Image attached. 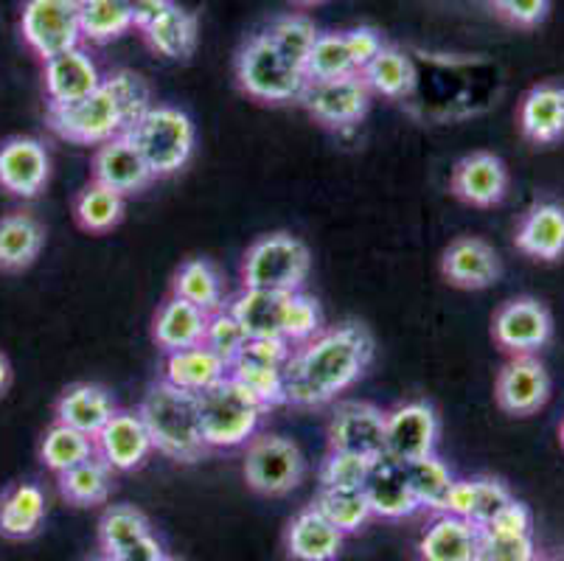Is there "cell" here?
<instances>
[{
  "label": "cell",
  "instance_id": "46",
  "mask_svg": "<svg viewBox=\"0 0 564 561\" xmlns=\"http://www.w3.org/2000/svg\"><path fill=\"white\" fill-rule=\"evenodd\" d=\"M511 500H514L511 488L497 477H469V517L466 519L480 531Z\"/></svg>",
  "mask_w": 564,
  "mask_h": 561
},
{
  "label": "cell",
  "instance_id": "45",
  "mask_svg": "<svg viewBox=\"0 0 564 561\" xmlns=\"http://www.w3.org/2000/svg\"><path fill=\"white\" fill-rule=\"evenodd\" d=\"M323 309L321 303L312 295H306L304 290L290 292V301H286V317H284V339L290 346H301L306 339L315 337L317 332H323Z\"/></svg>",
  "mask_w": 564,
  "mask_h": 561
},
{
  "label": "cell",
  "instance_id": "30",
  "mask_svg": "<svg viewBox=\"0 0 564 561\" xmlns=\"http://www.w3.org/2000/svg\"><path fill=\"white\" fill-rule=\"evenodd\" d=\"M478 553V528L453 514H438L419 539L422 561H475Z\"/></svg>",
  "mask_w": 564,
  "mask_h": 561
},
{
  "label": "cell",
  "instance_id": "20",
  "mask_svg": "<svg viewBox=\"0 0 564 561\" xmlns=\"http://www.w3.org/2000/svg\"><path fill=\"white\" fill-rule=\"evenodd\" d=\"M43 76H45V96H48V105L54 107L76 105V101L94 96V93L101 87V82H105V76H101L94 56L87 54L82 45L45 60Z\"/></svg>",
  "mask_w": 564,
  "mask_h": 561
},
{
  "label": "cell",
  "instance_id": "31",
  "mask_svg": "<svg viewBox=\"0 0 564 561\" xmlns=\"http://www.w3.org/2000/svg\"><path fill=\"white\" fill-rule=\"evenodd\" d=\"M59 497L74 508H99L107 506L112 488H116V472L101 461L99 455H90L74 470L56 475Z\"/></svg>",
  "mask_w": 564,
  "mask_h": 561
},
{
  "label": "cell",
  "instance_id": "62",
  "mask_svg": "<svg viewBox=\"0 0 564 561\" xmlns=\"http://www.w3.org/2000/svg\"><path fill=\"white\" fill-rule=\"evenodd\" d=\"M562 444H564V421H562Z\"/></svg>",
  "mask_w": 564,
  "mask_h": 561
},
{
  "label": "cell",
  "instance_id": "15",
  "mask_svg": "<svg viewBox=\"0 0 564 561\" xmlns=\"http://www.w3.org/2000/svg\"><path fill=\"white\" fill-rule=\"evenodd\" d=\"M51 177V154L43 141L14 136L0 143V188L12 197L34 199Z\"/></svg>",
  "mask_w": 564,
  "mask_h": 561
},
{
  "label": "cell",
  "instance_id": "44",
  "mask_svg": "<svg viewBox=\"0 0 564 561\" xmlns=\"http://www.w3.org/2000/svg\"><path fill=\"white\" fill-rule=\"evenodd\" d=\"M228 377L242 385L259 404L267 410L284 404V368H267V365L234 363L228 368Z\"/></svg>",
  "mask_w": 564,
  "mask_h": 561
},
{
  "label": "cell",
  "instance_id": "23",
  "mask_svg": "<svg viewBox=\"0 0 564 561\" xmlns=\"http://www.w3.org/2000/svg\"><path fill=\"white\" fill-rule=\"evenodd\" d=\"M514 245L536 261H556L564 256V205L536 203L522 214Z\"/></svg>",
  "mask_w": 564,
  "mask_h": 561
},
{
  "label": "cell",
  "instance_id": "7",
  "mask_svg": "<svg viewBox=\"0 0 564 561\" xmlns=\"http://www.w3.org/2000/svg\"><path fill=\"white\" fill-rule=\"evenodd\" d=\"M242 475L261 497H286L304 483L306 457L301 446L279 432H256L245 444Z\"/></svg>",
  "mask_w": 564,
  "mask_h": 561
},
{
  "label": "cell",
  "instance_id": "52",
  "mask_svg": "<svg viewBox=\"0 0 564 561\" xmlns=\"http://www.w3.org/2000/svg\"><path fill=\"white\" fill-rule=\"evenodd\" d=\"M480 531H489V533H500V537H533V514L525 503L514 500L509 506H502L497 511V517L491 519L486 528Z\"/></svg>",
  "mask_w": 564,
  "mask_h": 561
},
{
  "label": "cell",
  "instance_id": "6",
  "mask_svg": "<svg viewBox=\"0 0 564 561\" xmlns=\"http://www.w3.org/2000/svg\"><path fill=\"white\" fill-rule=\"evenodd\" d=\"M236 85L256 101L286 105V101H299L304 96L310 79H306L304 68L275 51L264 34H253L245 40L236 54Z\"/></svg>",
  "mask_w": 564,
  "mask_h": 561
},
{
  "label": "cell",
  "instance_id": "22",
  "mask_svg": "<svg viewBox=\"0 0 564 561\" xmlns=\"http://www.w3.org/2000/svg\"><path fill=\"white\" fill-rule=\"evenodd\" d=\"M343 542L346 537L315 506L301 508L284 531V553L290 561H337Z\"/></svg>",
  "mask_w": 564,
  "mask_h": 561
},
{
  "label": "cell",
  "instance_id": "41",
  "mask_svg": "<svg viewBox=\"0 0 564 561\" xmlns=\"http://www.w3.org/2000/svg\"><path fill=\"white\" fill-rule=\"evenodd\" d=\"M408 477L410 486H413L415 503H419V511H433L441 514L444 503H447V494L453 488L455 475L447 463L441 461L438 455L419 457V461H408Z\"/></svg>",
  "mask_w": 564,
  "mask_h": 561
},
{
  "label": "cell",
  "instance_id": "12",
  "mask_svg": "<svg viewBox=\"0 0 564 561\" xmlns=\"http://www.w3.org/2000/svg\"><path fill=\"white\" fill-rule=\"evenodd\" d=\"M491 337L509 354H536L553 337V317L536 298H514L495 312Z\"/></svg>",
  "mask_w": 564,
  "mask_h": 561
},
{
  "label": "cell",
  "instance_id": "21",
  "mask_svg": "<svg viewBox=\"0 0 564 561\" xmlns=\"http://www.w3.org/2000/svg\"><path fill=\"white\" fill-rule=\"evenodd\" d=\"M90 169H94L96 183L107 185V188L118 192L121 197L141 194L143 188H150L155 183L152 169L147 166L143 154L138 152V147L127 136H118L96 147Z\"/></svg>",
  "mask_w": 564,
  "mask_h": 561
},
{
  "label": "cell",
  "instance_id": "59",
  "mask_svg": "<svg viewBox=\"0 0 564 561\" xmlns=\"http://www.w3.org/2000/svg\"><path fill=\"white\" fill-rule=\"evenodd\" d=\"M161 561H186V559H181V555H172V553H166V555H163Z\"/></svg>",
  "mask_w": 564,
  "mask_h": 561
},
{
  "label": "cell",
  "instance_id": "49",
  "mask_svg": "<svg viewBox=\"0 0 564 561\" xmlns=\"http://www.w3.org/2000/svg\"><path fill=\"white\" fill-rule=\"evenodd\" d=\"M105 82L112 87V93H116L118 105L124 110L130 127L155 105V101H152L150 85H147V79H143L141 74H135V71H112L110 76H105Z\"/></svg>",
  "mask_w": 564,
  "mask_h": 561
},
{
  "label": "cell",
  "instance_id": "28",
  "mask_svg": "<svg viewBox=\"0 0 564 561\" xmlns=\"http://www.w3.org/2000/svg\"><path fill=\"white\" fill-rule=\"evenodd\" d=\"M48 514L45 492L37 483H14L0 494V537L23 542L37 537Z\"/></svg>",
  "mask_w": 564,
  "mask_h": 561
},
{
  "label": "cell",
  "instance_id": "2",
  "mask_svg": "<svg viewBox=\"0 0 564 561\" xmlns=\"http://www.w3.org/2000/svg\"><path fill=\"white\" fill-rule=\"evenodd\" d=\"M138 416L147 424L152 446L174 463H197L208 455V444L199 430L197 396L158 379L143 393Z\"/></svg>",
  "mask_w": 564,
  "mask_h": 561
},
{
  "label": "cell",
  "instance_id": "55",
  "mask_svg": "<svg viewBox=\"0 0 564 561\" xmlns=\"http://www.w3.org/2000/svg\"><path fill=\"white\" fill-rule=\"evenodd\" d=\"M130 3V12H132V25L138 31L150 29L169 7H172L174 0H127Z\"/></svg>",
  "mask_w": 564,
  "mask_h": 561
},
{
  "label": "cell",
  "instance_id": "35",
  "mask_svg": "<svg viewBox=\"0 0 564 561\" xmlns=\"http://www.w3.org/2000/svg\"><path fill=\"white\" fill-rule=\"evenodd\" d=\"M368 90L379 93L384 99H408L415 87V68L410 56L397 45H382L377 56L360 71Z\"/></svg>",
  "mask_w": 564,
  "mask_h": 561
},
{
  "label": "cell",
  "instance_id": "43",
  "mask_svg": "<svg viewBox=\"0 0 564 561\" xmlns=\"http://www.w3.org/2000/svg\"><path fill=\"white\" fill-rule=\"evenodd\" d=\"M304 74L310 82L337 79V76L357 74L351 54H348L346 31H329V34H317L315 45L310 51V60L304 65Z\"/></svg>",
  "mask_w": 564,
  "mask_h": 561
},
{
  "label": "cell",
  "instance_id": "1",
  "mask_svg": "<svg viewBox=\"0 0 564 561\" xmlns=\"http://www.w3.org/2000/svg\"><path fill=\"white\" fill-rule=\"evenodd\" d=\"M373 337L362 323H340L292 348L284 365V404L323 408L366 377Z\"/></svg>",
  "mask_w": 564,
  "mask_h": 561
},
{
  "label": "cell",
  "instance_id": "26",
  "mask_svg": "<svg viewBox=\"0 0 564 561\" xmlns=\"http://www.w3.org/2000/svg\"><path fill=\"white\" fill-rule=\"evenodd\" d=\"M205 326H208V315L203 309L169 292L152 321V339L163 354H172L181 348L199 346L205 339Z\"/></svg>",
  "mask_w": 564,
  "mask_h": 561
},
{
  "label": "cell",
  "instance_id": "60",
  "mask_svg": "<svg viewBox=\"0 0 564 561\" xmlns=\"http://www.w3.org/2000/svg\"><path fill=\"white\" fill-rule=\"evenodd\" d=\"M90 561H116V559H112V555H105V553H99V555H96V559H90Z\"/></svg>",
  "mask_w": 564,
  "mask_h": 561
},
{
  "label": "cell",
  "instance_id": "17",
  "mask_svg": "<svg viewBox=\"0 0 564 561\" xmlns=\"http://www.w3.org/2000/svg\"><path fill=\"white\" fill-rule=\"evenodd\" d=\"M509 166L495 152L464 154L453 166L449 188L455 197L475 208H495L509 194Z\"/></svg>",
  "mask_w": 564,
  "mask_h": 561
},
{
  "label": "cell",
  "instance_id": "42",
  "mask_svg": "<svg viewBox=\"0 0 564 561\" xmlns=\"http://www.w3.org/2000/svg\"><path fill=\"white\" fill-rule=\"evenodd\" d=\"M261 34H264V37L270 40V45H273L275 51H281L286 60L295 62L299 68H304L306 60H310L312 45H315L321 31L315 29V23H312L306 14H284V18L273 20V23L267 25V31H261Z\"/></svg>",
  "mask_w": 564,
  "mask_h": 561
},
{
  "label": "cell",
  "instance_id": "36",
  "mask_svg": "<svg viewBox=\"0 0 564 561\" xmlns=\"http://www.w3.org/2000/svg\"><path fill=\"white\" fill-rule=\"evenodd\" d=\"M124 211L127 197H121V194L107 188V185L96 183V180H90L74 199L76 225L96 236L110 234L112 228H118L121 219H124Z\"/></svg>",
  "mask_w": 564,
  "mask_h": 561
},
{
  "label": "cell",
  "instance_id": "13",
  "mask_svg": "<svg viewBox=\"0 0 564 561\" xmlns=\"http://www.w3.org/2000/svg\"><path fill=\"white\" fill-rule=\"evenodd\" d=\"M329 450L377 461L384 455V410L371 401H340L326 427Z\"/></svg>",
  "mask_w": 564,
  "mask_h": 561
},
{
  "label": "cell",
  "instance_id": "8",
  "mask_svg": "<svg viewBox=\"0 0 564 561\" xmlns=\"http://www.w3.org/2000/svg\"><path fill=\"white\" fill-rule=\"evenodd\" d=\"M45 121L56 138L79 143V147H101V143L130 130V121H127L124 110H121L116 93L107 82H101L94 96H87L76 105H48L45 107Z\"/></svg>",
  "mask_w": 564,
  "mask_h": 561
},
{
  "label": "cell",
  "instance_id": "16",
  "mask_svg": "<svg viewBox=\"0 0 564 561\" xmlns=\"http://www.w3.org/2000/svg\"><path fill=\"white\" fill-rule=\"evenodd\" d=\"M96 455L110 466L112 472H135L150 461L155 452L147 424L138 410H116L105 427L94 435Z\"/></svg>",
  "mask_w": 564,
  "mask_h": 561
},
{
  "label": "cell",
  "instance_id": "3",
  "mask_svg": "<svg viewBox=\"0 0 564 561\" xmlns=\"http://www.w3.org/2000/svg\"><path fill=\"white\" fill-rule=\"evenodd\" d=\"M124 136L135 143L155 180L183 172L197 147L192 116L172 105H152Z\"/></svg>",
  "mask_w": 564,
  "mask_h": 561
},
{
  "label": "cell",
  "instance_id": "25",
  "mask_svg": "<svg viewBox=\"0 0 564 561\" xmlns=\"http://www.w3.org/2000/svg\"><path fill=\"white\" fill-rule=\"evenodd\" d=\"M116 399L105 385L96 382H76L63 390V396L56 399L54 416L59 424L74 427V430L85 432L94 439L96 432L110 421L116 413Z\"/></svg>",
  "mask_w": 564,
  "mask_h": 561
},
{
  "label": "cell",
  "instance_id": "27",
  "mask_svg": "<svg viewBox=\"0 0 564 561\" xmlns=\"http://www.w3.org/2000/svg\"><path fill=\"white\" fill-rule=\"evenodd\" d=\"M228 377V363L212 352V348L199 343V346L181 348V352L163 354V382L174 388L186 390V393L199 396L203 390L214 388L217 382Z\"/></svg>",
  "mask_w": 564,
  "mask_h": 561
},
{
  "label": "cell",
  "instance_id": "57",
  "mask_svg": "<svg viewBox=\"0 0 564 561\" xmlns=\"http://www.w3.org/2000/svg\"><path fill=\"white\" fill-rule=\"evenodd\" d=\"M9 382H12V365H9V359L0 354V396L9 388Z\"/></svg>",
  "mask_w": 564,
  "mask_h": 561
},
{
  "label": "cell",
  "instance_id": "5",
  "mask_svg": "<svg viewBox=\"0 0 564 561\" xmlns=\"http://www.w3.org/2000/svg\"><path fill=\"white\" fill-rule=\"evenodd\" d=\"M312 270L310 247L299 236L267 234L259 236L253 245L245 250L242 259V290H264V292H299L304 290L306 278Z\"/></svg>",
  "mask_w": 564,
  "mask_h": 561
},
{
  "label": "cell",
  "instance_id": "24",
  "mask_svg": "<svg viewBox=\"0 0 564 561\" xmlns=\"http://www.w3.org/2000/svg\"><path fill=\"white\" fill-rule=\"evenodd\" d=\"M520 130L528 141L551 147L564 138V87L562 85H536L522 96L520 112H517Z\"/></svg>",
  "mask_w": 564,
  "mask_h": 561
},
{
  "label": "cell",
  "instance_id": "50",
  "mask_svg": "<svg viewBox=\"0 0 564 561\" xmlns=\"http://www.w3.org/2000/svg\"><path fill=\"white\" fill-rule=\"evenodd\" d=\"M533 537H500V533L478 531V553L475 561H533L536 559Z\"/></svg>",
  "mask_w": 564,
  "mask_h": 561
},
{
  "label": "cell",
  "instance_id": "40",
  "mask_svg": "<svg viewBox=\"0 0 564 561\" xmlns=\"http://www.w3.org/2000/svg\"><path fill=\"white\" fill-rule=\"evenodd\" d=\"M96 446L90 435L74 430V427H65L59 421L45 430L43 441H40V463L45 470L54 472V475H63V472L74 470L82 461L94 455Z\"/></svg>",
  "mask_w": 564,
  "mask_h": 561
},
{
  "label": "cell",
  "instance_id": "56",
  "mask_svg": "<svg viewBox=\"0 0 564 561\" xmlns=\"http://www.w3.org/2000/svg\"><path fill=\"white\" fill-rule=\"evenodd\" d=\"M163 555H166L163 542L155 537V533H150V537H143L141 542L130 544V548L121 550V553L112 555V559L116 561H161Z\"/></svg>",
  "mask_w": 564,
  "mask_h": 561
},
{
  "label": "cell",
  "instance_id": "38",
  "mask_svg": "<svg viewBox=\"0 0 564 561\" xmlns=\"http://www.w3.org/2000/svg\"><path fill=\"white\" fill-rule=\"evenodd\" d=\"M82 40L96 45L124 37L132 25V12L127 0H79Z\"/></svg>",
  "mask_w": 564,
  "mask_h": 561
},
{
  "label": "cell",
  "instance_id": "53",
  "mask_svg": "<svg viewBox=\"0 0 564 561\" xmlns=\"http://www.w3.org/2000/svg\"><path fill=\"white\" fill-rule=\"evenodd\" d=\"M495 12L517 29H533L551 12V0H491Z\"/></svg>",
  "mask_w": 564,
  "mask_h": 561
},
{
  "label": "cell",
  "instance_id": "39",
  "mask_svg": "<svg viewBox=\"0 0 564 561\" xmlns=\"http://www.w3.org/2000/svg\"><path fill=\"white\" fill-rule=\"evenodd\" d=\"M312 506L335 525L343 537H351V533L362 531L368 519L373 517L371 506H368V497L362 488H326L321 486L315 494V503Z\"/></svg>",
  "mask_w": 564,
  "mask_h": 561
},
{
  "label": "cell",
  "instance_id": "10",
  "mask_svg": "<svg viewBox=\"0 0 564 561\" xmlns=\"http://www.w3.org/2000/svg\"><path fill=\"white\" fill-rule=\"evenodd\" d=\"M299 101L326 130L343 132L366 118L368 107H371V90L360 74H348L337 76V79L310 82Z\"/></svg>",
  "mask_w": 564,
  "mask_h": 561
},
{
  "label": "cell",
  "instance_id": "14",
  "mask_svg": "<svg viewBox=\"0 0 564 561\" xmlns=\"http://www.w3.org/2000/svg\"><path fill=\"white\" fill-rule=\"evenodd\" d=\"M547 399H551V377L533 354H517L497 374L495 401L502 413L525 419L540 413Z\"/></svg>",
  "mask_w": 564,
  "mask_h": 561
},
{
  "label": "cell",
  "instance_id": "18",
  "mask_svg": "<svg viewBox=\"0 0 564 561\" xmlns=\"http://www.w3.org/2000/svg\"><path fill=\"white\" fill-rule=\"evenodd\" d=\"M441 276L455 290H489L500 281L502 261L480 236H460L441 256Z\"/></svg>",
  "mask_w": 564,
  "mask_h": 561
},
{
  "label": "cell",
  "instance_id": "29",
  "mask_svg": "<svg viewBox=\"0 0 564 561\" xmlns=\"http://www.w3.org/2000/svg\"><path fill=\"white\" fill-rule=\"evenodd\" d=\"M45 245V228L29 211L0 216V272H23L37 261Z\"/></svg>",
  "mask_w": 564,
  "mask_h": 561
},
{
  "label": "cell",
  "instance_id": "63",
  "mask_svg": "<svg viewBox=\"0 0 564 561\" xmlns=\"http://www.w3.org/2000/svg\"><path fill=\"white\" fill-rule=\"evenodd\" d=\"M551 561H564V555H558V559H551Z\"/></svg>",
  "mask_w": 564,
  "mask_h": 561
},
{
  "label": "cell",
  "instance_id": "32",
  "mask_svg": "<svg viewBox=\"0 0 564 561\" xmlns=\"http://www.w3.org/2000/svg\"><path fill=\"white\" fill-rule=\"evenodd\" d=\"M286 301L290 295L284 292L242 290L236 298H230L228 309L248 337H284Z\"/></svg>",
  "mask_w": 564,
  "mask_h": 561
},
{
  "label": "cell",
  "instance_id": "37",
  "mask_svg": "<svg viewBox=\"0 0 564 561\" xmlns=\"http://www.w3.org/2000/svg\"><path fill=\"white\" fill-rule=\"evenodd\" d=\"M152 533L150 517L135 506L118 503V506H107L99 517V528H96V539H99V553L118 555L130 544L141 542L143 537Z\"/></svg>",
  "mask_w": 564,
  "mask_h": 561
},
{
  "label": "cell",
  "instance_id": "58",
  "mask_svg": "<svg viewBox=\"0 0 564 561\" xmlns=\"http://www.w3.org/2000/svg\"><path fill=\"white\" fill-rule=\"evenodd\" d=\"M292 3H299V7H317L323 0H292Z\"/></svg>",
  "mask_w": 564,
  "mask_h": 561
},
{
  "label": "cell",
  "instance_id": "34",
  "mask_svg": "<svg viewBox=\"0 0 564 561\" xmlns=\"http://www.w3.org/2000/svg\"><path fill=\"white\" fill-rule=\"evenodd\" d=\"M172 295L194 303L197 309H203L205 315H214V312L228 306L223 276L208 259L183 261L172 278Z\"/></svg>",
  "mask_w": 564,
  "mask_h": 561
},
{
  "label": "cell",
  "instance_id": "51",
  "mask_svg": "<svg viewBox=\"0 0 564 561\" xmlns=\"http://www.w3.org/2000/svg\"><path fill=\"white\" fill-rule=\"evenodd\" d=\"M292 348L284 337H248L245 348L234 363L248 365H267V368H284L292 357ZM230 363V365H234ZM228 365V368H230Z\"/></svg>",
  "mask_w": 564,
  "mask_h": 561
},
{
  "label": "cell",
  "instance_id": "47",
  "mask_svg": "<svg viewBox=\"0 0 564 561\" xmlns=\"http://www.w3.org/2000/svg\"><path fill=\"white\" fill-rule=\"evenodd\" d=\"M371 463L368 457L329 450L317 470V481L326 488H362Z\"/></svg>",
  "mask_w": 564,
  "mask_h": 561
},
{
  "label": "cell",
  "instance_id": "61",
  "mask_svg": "<svg viewBox=\"0 0 564 561\" xmlns=\"http://www.w3.org/2000/svg\"><path fill=\"white\" fill-rule=\"evenodd\" d=\"M533 561H551V559H542V555H536V559H533Z\"/></svg>",
  "mask_w": 564,
  "mask_h": 561
},
{
  "label": "cell",
  "instance_id": "19",
  "mask_svg": "<svg viewBox=\"0 0 564 561\" xmlns=\"http://www.w3.org/2000/svg\"><path fill=\"white\" fill-rule=\"evenodd\" d=\"M362 492H366L373 517L408 519L419 511L408 477V461H399V457L379 455L368 470Z\"/></svg>",
  "mask_w": 564,
  "mask_h": 561
},
{
  "label": "cell",
  "instance_id": "4",
  "mask_svg": "<svg viewBox=\"0 0 564 561\" xmlns=\"http://www.w3.org/2000/svg\"><path fill=\"white\" fill-rule=\"evenodd\" d=\"M199 430L208 450H236L245 446L267 416L264 404L253 399L236 379L225 377L214 388L197 396Z\"/></svg>",
  "mask_w": 564,
  "mask_h": 561
},
{
  "label": "cell",
  "instance_id": "54",
  "mask_svg": "<svg viewBox=\"0 0 564 561\" xmlns=\"http://www.w3.org/2000/svg\"><path fill=\"white\" fill-rule=\"evenodd\" d=\"M346 43H348V54H351L354 68H357V74H360L368 62L382 51L384 40L377 29H371V25H357V29L346 31Z\"/></svg>",
  "mask_w": 564,
  "mask_h": 561
},
{
  "label": "cell",
  "instance_id": "9",
  "mask_svg": "<svg viewBox=\"0 0 564 561\" xmlns=\"http://www.w3.org/2000/svg\"><path fill=\"white\" fill-rule=\"evenodd\" d=\"M20 31L25 45L43 62L76 48L82 45L79 0H25Z\"/></svg>",
  "mask_w": 564,
  "mask_h": 561
},
{
  "label": "cell",
  "instance_id": "11",
  "mask_svg": "<svg viewBox=\"0 0 564 561\" xmlns=\"http://www.w3.org/2000/svg\"><path fill=\"white\" fill-rule=\"evenodd\" d=\"M441 419L430 401H404L384 413V455L419 461L438 446Z\"/></svg>",
  "mask_w": 564,
  "mask_h": 561
},
{
  "label": "cell",
  "instance_id": "33",
  "mask_svg": "<svg viewBox=\"0 0 564 561\" xmlns=\"http://www.w3.org/2000/svg\"><path fill=\"white\" fill-rule=\"evenodd\" d=\"M143 40L150 43L155 54L166 56V60L183 62L194 54L199 40V23L197 14L183 9L181 3H172L150 29L141 31Z\"/></svg>",
  "mask_w": 564,
  "mask_h": 561
},
{
  "label": "cell",
  "instance_id": "48",
  "mask_svg": "<svg viewBox=\"0 0 564 561\" xmlns=\"http://www.w3.org/2000/svg\"><path fill=\"white\" fill-rule=\"evenodd\" d=\"M203 343L212 348L217 357H223L225 363L230 365L236 357H239V352L245 348V343H248V334H245V328L239 326V321L234 317V312L225 306V309H219V312H214V315H208V326H205Z\"/></svg>",
  "mask_w": 564,
  "mask_h": 561
}]
</instances>
